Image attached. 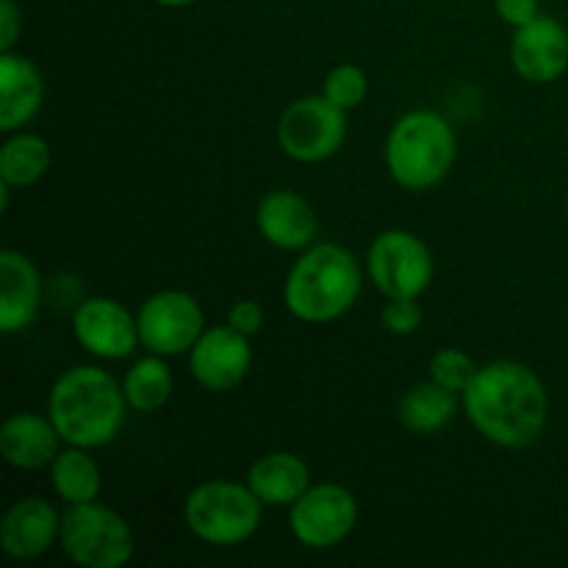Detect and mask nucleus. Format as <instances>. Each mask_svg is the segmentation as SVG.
<instances>
[{"instance_id":"obj_4","label":"nucleus","mask_w":568,"mask_h":568,"mask_svg":"<svg viewBox=\"0 0 568 568\" xmlns=\"http://www.w3.org/2000/svg\"><path fill=\"white\" fill-rule=\"evenodd\" d=\"M386 170L397 186L427 192L449 175L458 136L438 111L416 109L399 116L386 136Z\"/></svg>"},{"instance_id":"obj_20","label":"nucleus","mask_w":568,"mask_h":568,"mask_svg":"<svg viewBox=\"0 0 568 568\" xmlns=\"http://www.w3.org/2000/svg\"><path fill=\"white\" fill-rule=\"evenodd\" d=\"M460 394L438 386L436 381H425L410 386L397 405V419L405 430L416 436H436L447 430L458 416Z\"/></svg>"},{"instance_id":"obj_24","label":"nucleus","mask_w":568,"mask_h":568,"mask_svg":"<svg viewBox=\"0 0 568 568\" xmlns=\"http://www.w3.org/2000/svg\"><path fill=\"white\" fill-rule=\"evenodd\" d=\"M322 94H325L336 109L349 114V111L358 109L366 100V94H369V78H366V72L361 70L358 64L344 61V64H336L327 72L325 81H322Z\"/></svg>"},{"instance_id":"obj_11","label":"nucleus","mask_w":568,"mask_h":568,"mask_svg":"<svg viewBox=\"0 0 568 568\" xmlns=\"http://www.w3.org/2000/svg\"><path fill=\"white\" fill-rule=\"evenodd\" d=\"M250 369H253L250 336L231 325L205 327L203 336L189 349V372L205 392H233L247 381Z\"/></svg>"},{"instance_id":"obj_29","label":"nucleus","mask_w":568,"mask_h":568,"mask_svg":"<svg viewBox=\"0 0 568 568\" xmlns=\"http://www.w3.org/2000/svg\"><path fill=\"white\" fill-rule=\"evenodd\" d=\"M497 14L505 26L521 28L538 17V0H494Z\"/></svg>"},{"instance_id":"obj_2","label":"nucleus","mask_w":568,"mask_h":568,"mask_svg":"<svg viewBox=\"0 0 568 568\" xmlns=\"http://www.w3.org/2000/svg\"><path fill=\"white\" fill-rule=\"evenodd\" d=\"M128 399L122 383L100 366H72L53 383L48 416L61 442L72 447L100 449L120 436Z\"/></svg>"},{"instance_id":"obj_5","label":"nucleus","mask_w":568,"mask_h":568,"mask_svg":"<svg viewBox=\"0 0 568 568\" xmlns=\"http://www.w3.org/2000/svg\"><path fill=\"white\" fill-rule=\"evenodd\" d=\"M264 503L247 483L205 480L183 503L189 532L209 547H239L258 532Z\"/></svg>"},{"instance_id":"obj_30","label":"nucleus","mask_w":568,"mask_h":568,"mask_svg":"<svg viewBox=\"0 0 568 568\" xmlns=\"http://www.w3.org/2000/svg\"><path fill=\"white\" fill-rule=\"evenodd\" d=\"M153 3L164 6V9H186V6L197 3V0H153Z\"/></svg>"},{"instance_id":"obj_21","label":"nucleus","mask_w":568,"mask_h":568,"mask_svg":"<svg viewBox=\"0 0 568 568\" xmlns=\"http://www.w3.org/2000/svg\"><path fill=\"white\" fill-rule=\"evenodd\" d=\"M50 483H53V491L61 503L83 505L100 497L103 475H100L98 460L92 458V449L67 444L50 464Z\"/></svg>"},{"instance_id":"obj_17","label":"nucleus","mask_w":568,"mask_h":568,"mask_svg":"<svg viewBox=\"0 0 568 568\" xmlns=\"http://www.w3.org/2000/svg\"><path fill=\"white\" fill-rule=\"evenodd\" d=\"M61 436L48 414H11L0 427V455L11 469L39 471L50 469L55 455L61 453Z\"/></svg>"},{"instance_id":"obj_10","label":"nucleus","mask_w":568,"mask_h":568,"mask_svg":"<svg viewBox=\"0 0 568 568\" xmlns=\"http://www.w3.org/2000/svg\"><path fill=\"white\" fill-rule=\"evenodd\" d=\"M139 338L148 353L164 355H189L205 331V314L197 297L181 288H164L150 294L136 314Z\"/></svg>"},{"instance_id":"obj_26","label":"nucleus","mask_w":568,"mask_h":568,"mask_svg":"<svg viewBox=\"0 0 568 568\" xmlns=\"http://www.w3.org/2000/svg\"><path fill=\"white\" fill-rule=\"evenodd\" d=\"M425 311H422L419 297H392L383 305V327L392 336H410L422 327Z\"/></svg>"},{"instance_id":"obj_28","label":"nucleus","mask_w":568,"mask_h":568,"mask_svg":"<svg viewBox=\"0 0 568 568\" xmlns=\"http://www.w3.org/2000/svg\"><path fill=\"white\" fill-rule=\"evenodd\" d=\"M22 33V11L14 0H0V53L14 50Z\"/></svg>"},{"instance_id":"obj_22","label":"nucleus","mask_w":568,"mask_h":568,"mask_svg":"<svg viewBox=\"0 0 568 568\" xmlns=\"http://www.w3.org/2000/svg\"><path fill=\"white\" fill-rule=\"evenodd\" d=\"M50 170V144L39 133L14 131L0 148V183L28 189L42 181Z\"/></svg>"},{"instance_id":"obj_13","label":"nucleus","mask_w":568,"mask_h":568,"mask_svg":"<svg viewBox=\"0 0 568 568\" xmlns=\"http://www.w3.org/2000/svg\"><path fill=\"white\" fill-rule=\"evenodd\" d=\"M510 64L530 83H555L568 70V31L555 17L538 14L516 28L510 39Z\"/></svg>"},{"instance_id":"obj_7","label":"nucleus","mask_w":568,"mask_h":568,"mask_svg":"<svg viewBox=\"0 0 568 568\" xmlns=\"http://www.w3.org/2000/svg\"><path fill=\"white\" fill-rule=\"evenodd\" d=\"M366 275L386 300L422 297L430 288L436 264L425 239L405 227H388L372 239Z\"/></svg>"},{"instance_id":"obj_19","label":"nucleus","mask_w":568,"mask_h":568,"mask_svg":"<svg viewBox=\"0 0 568 568\" xmlns=\"http://www.w3.org/2000/svg\"><path fill=\"white\" fill-rule=\"evenodd\" d=\"M247 486L264 503V508H292L314 483H311L308 464L297 453L277 449L261 455L250 466Z\"/></svg>"},{"instance_id":"obj_16","label":"nucleus","mask_w":568,"mask_h":568,"mask_svg":"<svg viewBox=\"0 0 568 568\" xmlns=\"http://www.w3.org/2000/svg\"><path fill=\"white\" fill-rule=\"evenodd\" d=\"M42 308V277L37 264L17 250L0 253V333L28 331Z\"/></svg>"},{"instance_id":"obj_9","label":"nucleus","mask_w":568,"mask_h":568,"mask_svg":"<svg viewBox=\"0 0 568 568\" xmlns=\"http://www.w3.org/2000/svg\"><path fill=\"white\" fill-rule=\"evenodd\" d=\"M358 499L342 483H314L288 508V530L305 549L325 552L347 541L358 527Z\"/></svg>"},{"instance_id":"obj_15","label":"nucleus","mask_w":568,"mask_h":568,"mask_svg":"<svg viewBox=\"0 0 568 568\" xmlns=\"http://www.w3.org/2000/svg\"><path fill=\"white\" fill-rule=\"evenodd\" d=\"M61 514L42 497L17 499L0 521V547L11 560H37L59 547Z\"/></svg>"},{"instance_id":"obj_31","label":"nucleus","mask_w":568,"mask_h":568,"mask_svg":"<svg viewBox=\"0 0 568 568\" xmlns=\"http://www.w3.org/2000/svg\"><path fill=\"white\" fill-rule=\"evenodd\" d=\"M566 211H568V203H566Z\"/></svg>"},{"instance_id":"obj_1","label":"nucleus","mask_w":568,"mask_h":568,"mask_svg":"<svg viewBox=\"0 0 568 568\" xmlns=\"http://www.w3.org/2000/svg\"><path fill=\"white\" fill-rule=\"evenodd\" d=\"M460 399L475 430L503 449L532 447L549 419L547 386L519 361L499 358L477 366Z\"/></svg>"},{"instance_id":"obj_14","label":"nucleus","mask_w":568,"mask_h":568,"mask_svg":"<svg viewBox=\"0 0 568 568\" xmlns=\"http://www.w3.org/2000/svg\"><path fill=\"white\" fill-rule=\"evenodd\" d=\"M255 227L266 244L286 253H303L316 242L320 220L316 211L303 194L292 189H275L258 200L255 209Z\"/></svg>"},{"instance_id":"obj_12","label":"nucleus","mask_w":568,"mask_h":568,"mask_svg":"<svg viewBox=\"0 0 568 568\" xmlns=\"http://www.w3.org/2000/svg\"><path fill=\"white\" fill-rule=\"evenodd\" d=\"M72 336L83 353L100 361H122L142 347L139 322L120 300L89 297L72 314Z\"/></svg>"},{"instance_id":"obj_3","label":"nucleus","mask_w":568,"mask_h":568,"mask_svg":"<svg viewBox=\"0 0 568 568\" xmlns=\"http://www.w3.org/2000/svg\"><path fill=\"white\" fill-rule=\"evenodd\" d=\"M364 275L347 247L333 242L311 244L300 253L283 283V303L288 314L308 325L336 322L358 303Z\"/></svg>"},{"instance_id":"obj_8","label":"nucleus","mask_w":568,"mask_h":568,"mask_svg":"<svg viewBox=\"0 0 568 568\" xmlns=\"http://www.w3.org/2000/svg\"><path fill=\"white\" fill-rule=\"evenodd\" d=\"M347 139V111L336 109L325 94L292 100L277 120V144L300 164L333 159Z\"/></svg>"},{"instance_id":"obj_6","label":"nucleus","mask_w":568,"mask_h":568,"mask_svg":"<svg viewBox=\"0 0 568 568\" xmlns=\"http://www.w3.org/2000/svg\"><path fill=\"white\" fill-rule=\"evenodd\" d=\"M61 552L81 568H122L136 552L131 525L103 503L67 505L61 514Z\"/></svg>"},{"instance_id":"obj_23","label":"nucleus","mask_w":568,"mask_h":568,"mask_svg":"<svg viewBox=\"0 0 568 568\" xmlns=\"http://www.w3.org/2000/svg\"><path fill=\"white\" fill-rule=\"evenodd\" d=\"M122 392H125L128 408L136 414H155L164 408L175 392V377L164 355L148 353L144 358L133 361L122 381Z\"/></svg>"},{"instance_id":"obj_27","label":"nucleus","mask_w":568,"mask_h":568,"mask_svg":"<svg viewBox=\"0 0 568 568\" xmlns=\"http://www.w3.org/2000/svg\"><path fill=\"white\" fill-rule=\"evenodd\" d=\"M264 308H261V303H255V300H239V303L227 311V325L236 327L244 336H255V333L264 327Z\"/></svg>"},{"instance_id":"obj_25","label":"nucleus","mask_w":568,"mask_h":568,"mask_svg":"<svg viewBox=\"0 0 568 568\" xmlns=\"http://www.w3.org/2000/svg\"><path fill=\"white\" fill-rule=\"evenodd\" d=\"M427 369H430V381H436L438 386L449 388V392L455 394H464L466 386L471 383V377H475L477 364L464 353V349L444 347L433 355Z\"/></svg>"},{"instance_id":"obj_18","label":"nucleus","mask_w":568,"mask_h":568,"mask_svg":"<svg viewBox=\"0 0 568 568\" xmlns=\"http://www.w3.org/2000/svg\"><path fill=\"white\" fill-rule=\"evenodd\" d=\"M44 100V78L26 55L0 53V131H22L39 114Z\"/></svg>"}]
</instances>
